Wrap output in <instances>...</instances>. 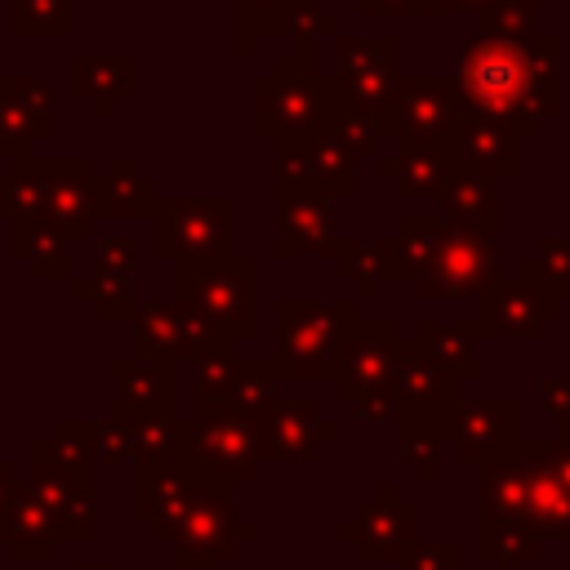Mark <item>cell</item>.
I'll return each instance as SVG.
<instances>
[{
    "label": "cell",
    "instance_id": "29",
    "mask_svg": "<svg viewBox=\"0 0 570 570\" xmlns=\"http://www.w3.org/2000/svg\"><path fill=\"white\" fill-rule=\"evenodd\" d=\"M428 361H436L454 383H472L481 374V361H476V325L463 321V325H445V321H419L414 325V338H410Z\"/></svg>",
    "mask_w": 570,
    "mask_h": 570
},
{
    "label": "cell",
    "instance_id": "15",
    "mask_svg": "<svg viewBox=\"0 0 570 570\" xmlns=\"http://www.w3.org/2000/svg\"><path fill=\"white\" fill-rule=\"evenodd\" d=\"M557 312H561V303L534 276L517 272V276H499L481 289L472 325H476L481 338H525V343H534Z\"/></svg>",
    "mask_w": 570,
    "mask_h": 570
},
{
    "label": "cell",
    "instance_id": "30",
    "mask_svg": "<svg viewBox=\"0 0 570 570\" xmlns=\"http://www.w3.org/2000/svg\"><path fill=\"white\" fill-rule=\"evenodd\" d=\"M476 557L499 570H521L543 557V534L525 517H476Z\"/></svg>",
    "mask_w": 570,
    "mask_h": 570
},
{
    "label": "cell",
    "instance_id": "51",
    "mask_svg": "<svg viewBox=\"0 0 570 570\" xmlns=\"http://www.w3.org/2000/svg\"><path fill=\"white\" fill-rule=\"evenodd\" d=\"M370 18H401V13H432V0H356Z\"/></svg>",
    "mask_w": 570,
    "mask_h": 570
},
{
    "label": "cell",
    "instance_id": "38",
    "mask_svg": "<svg viewBox=\"0 0 570 570\" xmlns=\"http://www.w3.org/2000/svg\"><path fill=\"white\" fill-rule=\"evenodd\" d=\"M13 249L40 272V276H71V254H67V236L45 223V218H27L13 232Z\"/></svg>",
    "mask_w": 570,
    "mask_h": 570
},
{
    "label": "cell",
    "instance_id": "35",
    "mask_svg": "<svg viewBox=\"0 0 570 570\" xmlns=\"http://www.w3.org/2000/svg\"><path fill=\"white\" fill-rule=\"evenodd\" d=\"M463 383H454L436 361H428L414 343L405 347L401 356V370H396V405H459Z\"/></svg>",
    "mask_w": 570,
    "mask_h": 570
},
{
    "label": "cell",
    "instance_id": "41",
    "mask_svg": "<svg viewBox=\"0 0 570 570\" xmlns=\"http://www.w3.org/2000/svg\"><path fill=\"white\" fill-rule=\"evenodd\" d=\"M521 276H534L557 303L570 298V236H548L530 258H521Z\"/></svg>",
    "mask_w": 570,
    "mask_h": 570
},
{
    "label": "cell",
    "instance_id": "4",
    "mask_svg": "<svg viewBox=\"0 0 570 570\" xmlns=\"http://www.w3.org/2000/svg\"><path fill=\"white\" fill-rule=\"evenodd\" d=\"M356 303H312L281 298L276 303V374L281 379H330L343 334L356 325Z\"/></svg>",
    "mask_w": 570,
    "mask_h": 570
},
{
    "label": "cell",
    "instance_id": "24",
    "mask_svg": "<svg viewBox=\"0 0 570 570\" xmlns=\"http://www.w3.org/2000/svg\"><path fill=\"white\" fill-rule=\"evenodd\" d=\"M94 183L98 178L85 160L45 165V223H53L62 236H89V227L98 218Z\"/></svg>",
    "mask_w": 570,
    "mask_h": 570
},
{
    "label": "cell",
    "instance_id": "52",
    "mask_svg": "<svg viewBox=\"0 0 570 570\" xmlns=\"http://www.w3.org/2000/svg\"><path fill=\"white\" fill-rule=\"evenodd\" d=\"M490 4H499V0H432V13H436V18H454V13H485Z\"/></svg>",
    "mask_w": 570,
    "mask_h": 570
},
{
    "label": "cell",
    "instance_id": "46",
    "mask_svg": "<svg viewBox=\"0 0 570 570\" xmlns=\"http://www.w3.org/2000/svg\"><path fill=\"white\" fill-rule=\"evenodd\" d=\"M71 27V0H13V31H67Z\"/></svg>",
    "mask_w": 570,
    "mask_h": 570
},
{
    "label": "cell",
    "instance_id": "37",
    "mask_svg": "<svg viewBox=\"0 0 570 570\" xmlns=\"http://www.w3.org/2000/svg\"><path fill=\"white\" fill-rule=\"evenodd\" d=\"M125 419H129V459H138V468L174 463L183 454L178 414H125Z\"/></svg>",
    "mask_w": 570,
    "mask_h": 570
},
{
    "label": "cell",
    "instance_id": "7",
    "mask_svg": "<svg viewBox=\"0 0 570 570\" xmlns=\"http://www.w3.org/2000/svg\"><path fill=\"white\" fill-rule=\"evenodd\" d=\"M183 463H191L205 476L245 485L258 476L263 450H258V428L245 414L227 410H196L183 419Z\"/></svg>",
    "mask_w": 570,
    "mask_h": 570
},
{
    "label": "cell",
    "instance_id": "25",
    "mask_svg": "<svg viewBox=\"0 0 570 570\" xmlns=\"http://www.w3.org/2000/svg\"><path fill=\"white\" fill-rule=\"evenodd\" d=\"M379 174L392 178L401 196H441L445 183L454 178L441 142L428 138H392V151L379 160Z\"/></svg>",
    "mask_w": 570,
    "mask_h": 570
},
{
    "label": "cell",
    "instance_id": "14",
    "mask_svg": "<svg viewBox=\"0 0 570 570\" xmlns=\"http://www.w3.org/2000/svg\"><path fill=\"white\" fill-rule=\"evenodd\" d=\"M521 142L525 138L508 120L459 107L454 125L441 138V151H445L454 174H481V178L499 183V178H512L521 169Z\"/></svg>",
    "mask_w": 570,
    "mask_h": 570
},
{
    "label": "cell",
    "instance_id": "28",
    "mask_svg": "<svg viewBox=\"0 0 570 570\" xmlns=\"http://www.w3.org/2000/svg\"><path fill=\"white\" fill-rule=\"evenodd\" d=\"M454 405H396V441L401 459L419 472V481H436V445H450Z\"/></svg>",
    "mask_w": 570,
    "mask_h": 570
},
{
    "label": "cell",
    "instance_id": "1",
    "mask_svg": "<svg viewBox=\"0 0 570 570\" xmlns=\"http://www.w3.org/2000/svg\"><path fill=\"white\" fill-rule=\"evenodd\" d=\"M450 80L463 107L499 116L521 138H534L543 120L561 111V36L534 31L521 45L472 36Z\"/></svg>",
    "mask_w": 570,
    "mask_h": 570
},
{
    "label": "cell",
    "instance_id": "21",
    "mask_svg": "<svg viewBox=\"0 0 570 570\" xmlns=\"http://www.w3.org/2000/svg\"><path fill=\"white\" fill-rule=\"evenodd\" d=\"M459 89L450 76H401L396 85V102L383 120L387 138H428L441 142L445 129L459 116Z\"/></svg>",
    "mask_w": 570,
    "mask_h": 570
},
{
    "label": "cell",
    "instance_id": "53",
    "mask_svg": "<svg viewBox=\"0 0 570 570\" xmlns=\"http://www.w3.org/2000/svg\"><path fill=\"white\" fill-rule=\"evenodd\" d=\"M76 570H116V566H111V561H80Z\"/></svg>",
    "mask_w": 570,
    "mask_h": 570
},
{
    "label": "cell",
    "instance_id": "18",
    "mask_svg": "<svg viewBox=\"0 0 570 570\" xmlns=\"http://www.w3.org/2000/svg\"><path fill=\"white\" fill-rule=\"evenodd\" d=\"M258 428V450L263 463H307L321 454V445H330L338 436V423L321 414L316 401L294 396V401H272L263 414H254Z\"/></svg>",
    "mask_w": 570,
    "mask_h": 570
},
{
    "label": "cell",
    "instance_id": "9",
    "mask_svg": "<svg viewBox=\"0 0 570 570\" xmlns=\"http://www.w3.org/2000/svg\"><path fill=\"white\" fill-rule=\"evenodd\" d=\"M232 481H218V476H205L200 472V485L183 512V525L174 534V548L183 561H200V566H218V561H232L240 543L254 539V525L236 517V499H232Z\"/></svg>",
    "mask_w": 570,
    "mask_h": 570
},
{
    "label": "cell",
    "instance_id": "48",
    "mask_svg": "<svg viewBox=\"0 0 570 570\" xmlns=\"http://www.w3.org/2000/svg\"><path fill=\"white\" fill-rule=\"evenodd\" d=\"M94 459H107V463L129 459V419L120 410L111 419L94 423Z\"/></svg>",
    "mask_w": 570,
    "mask_h": 570
},
{
    "label": "cell",
    "instance_id": "32",
    "mask_svg": "<svg viewBox=\"0 0 570 570\" xmlns=\"http://www.w3.org/2000/svg\"><path fill=\"white\" fill-rule=\"evenodd\" d=\"M441 223L445 227H481L494 232L499 227V196H494V178L481 174H454L441 191Z\"/></svg>",
    "mask_w": 570,
    "mask_h": 570
},
{
    "label": "cell",
    "instance_id": "27",
    "mask_svg": "<svg viewBox=\"0 0 570 570\" xmlns=\"http://www.w3.org/2000/svg\"><path fill=\"white\" fill-rule=\"evenodd\" d=\"M120 414H174V361L125 356L111 365Z\"/></svg>",
    "mask_w": 570,
    "mask_h": 570
},
{
    "label": "cell",
    "instance_id": "20",
    "mask_svg": "<svg viewBox=\"0 0 570 570\" xmlns=\"http://www.w3.org/2000/svg\"><path fill=\"white\" fill-rule=\"evenodd\" d=\"M521 441V410L512 396H494V401H459L450 414V445L459 454V463H490L512 454Z\"/></svg>",
    "mask_w": 570,
    "mask_h": 570
},
{
    "label": "cell",
    "instance_id": "45",
    "mask_svg": "<svg viewBox=\"0 0 570 570\" xmlns=\"http://www.w3.org/2000/svg\"><path fill=\"white\" fill-rule=\"evenodd\" d=\"M76 294L89 298V307H94L98 316H125V312H134V307H129V276H116V272L76 276Z\"/></svg>",
    "mask_w": 570,
    "mask_h": 570
},
{
    "label": "cell",
    "instance_id": "16",
    "mask_svg": "<svg viewBox=\"0 0 570 570\" xmlns=\"http://www.w3.org/2000/svg\"><path fill=\"white\" fill-rule=\"evenodd\" d=\"M276 365L272 361H240L232 352L196 361V410H227V414H263L276 401Z\"/></svg>",
    "mask_w": 570,
    "mask_h": 570
},
{
    "label": "cell",
    "instance_id": "23",
    "mask_svg": "<svg viewBox=\"0 0 570 570\" xmlns=\"http://www.w3.org/2000/svg\"><path fill=\"white\" fill-rule=\"evenodd\" d=\"M196 485H200V472H196L191 463H183V459L138 468V494H134L138 521H147L156 539L174 543V534H178V525H183V512H187Z\"/></svg>",
    "mask_w": 570,
    "mask_h": 570
},
{
    "label": "cell",
    "instance_id": "33",
    "mask_svg": "<svg viewBox=\"0 0 570 570\" xmlns=\"http://www.w3.org/2000/svg\"><path fill=\"white\" fill-rule=\"evenodd\" d=\"M94 200H98V214H116V218L156 214V205H160L151 178H147L134 160H116L107 174H98V183H94Z\"/></svg>",
    "mask_w": 570,
    "mask_h": 570
},
{
    "label": "cell",
    "instance_id": "17",
    "mask_svg": "<svg viewBox=\"0 0 570 570\" xmlns=\"http://www.w3.org/2000/svg\"><path fill=\"white\" fill-rule=\"evenodd\" d=\"M338 539L356 548L361 561H392L419 539V508L396 490V485H379L352 521L338 525Z\"/></svg>",
    "mask_w": 570,
    "mask_h": 570
},
{
    "label": "cell",
    "instance_id": "8",
    "mask_svg": "<svg viewBox=\"0 0 570 570\" xmlns=\"http://www.w3.org/2000/svg\"><path fill=\"white\" fill-rule=\"evenodd\" d=\"M338 62L330 71L338 98L374 120H387L401 85V45L392 31L383 36H334Z\"/></svg>",
    "mask_w": 570,
    "mask_h": 570
},
{
    "label": "cell",
    "instance_id": "12",
    "mask_svg": "<svg viewBox=\"0 0 570 570\" xmlns=\"http://www.w3.org/2000/svg\"><path fill=\"white\" fill-rule=\"evenodd\" d=\"M134 343L138 356L151 361H205L218 352H232V343L187 303H165L151 298L142 307H134Z\"/></svg>",
    "mask_w": 570,
    "mask_h": 570
},
{
    "label": "cell",
    "instance_id": "44",
    "mask_svg": "<svg viewBox=\"0 0 570 570\" xmlns=\"http://www.w3.org/2000/svg\"><path fill=\"white\" fill-rule=\"evenodd\" d=\"M49 129V116H31L27 107H18L9 94H0V156H18L27 160L31 142Z\"/></svg>",
    "mask_w": 570,
    "mask_h": 570
},
{
    "label": "cell",
    "instance_id": "47",
    "mask_svg": "<svg viewBox=\"0 0 570 570\" xmlns=\"http://www.w3.org/2000/svg\"><path fill=\"white\" fill-rule=\"evenodd\" d=\"M396 570H459V543L454 539H414L401 557Z\"/></svg>",
    "mask_w": 570,
    "mask_h": 570
},
{
    "label": "cell",
    "instance_id": "6",
    "mask_svg": "<svg viewBox=\"0 0 570 570\" xmlns=\"http://www.w3.org/2000/svg\"><path fill=\"white\" fill-rule=\"evenodd\" d=\"M156 254L169 263H209L232 254L236 205L227 196H165L151 214Z\"/></svg>",
    "mask_w": 570,
    "mask_h": 570
},
{
    "label": "cell",
    "instance_id": "43",
    "mask_svg": "<svg viewBox=\"0 0 570 570\" xmlns=\"http://www.w3.org/2000/svg\"><path fill=\"white\" fill-rule=\"evenodd\" d=\"M534 18H539V0H499L485 13H476V36L521 45L534 36Z\"/></svg>",
    "mask_w": 570,
    "mask_h": 570
},
{
    "label": "cell",
    "instance_id": "49",
    "mask_svg": "<svg viewBox=\"0 0 570 570\" xmlns=\"http://www.w3.org/2000/svg\"><path fill=\"white\" fill-rule=\"evenodd\" d=\"M539 410L561 428V436H570V374L539 383Z\"/></svg>",
    "mask_w": 570,
    "mask_h": 570
},
{
    "label": "cell",
    "instance_id": "34",
    "mask_svg": "<svg viewBox=\"0 0 570 570\" xmlns=\"http://www.w3.org/2000/svg\"><path fill=\"white\" fill-rule=\"evenodd\" d=\"M71 80H76V94L89 98L98 116H107L116 107V98L134 94V62L111 58V53H89V58L71 62Z\"/></svg>",
    "mask_w": 570,
    "mask_h": 570
},
{
    "label": "cell",
    "instance_id": "26",
    "mask_svg": "<svg viewBox=\"0 0 570 570\" xmlns=\"http://www.w3.org/2000/svg\"><path fill=\"white\" fill-rule=\"evenodd\" d=\"M441 236H445L441 218H432V214H401L392 236H379V245H383V276L387 281H419L432 267Z\"/></svg>",
    "mask_w": 570,
    "mask_h": 570
},
{
    "label": "cell",
    "instance_id": "31",
    "mask_svg": "<svg viewBox=\"0 0 570 570\" xmlns=\"http://www.w3.org/2000/svg\"><path fill=\"white\" fill-rule=\"evenodd\" d=\"M0 539L13 543L18 557H49V548L58 543V525L31 490H13V499L0 508Z\"/></svg>",
    "mask_w": 570,
    "mask_h": 570
},
{
    "label": "cell",
    "instance_id": "19",
    "mask_svg": "<svg viewBox=\"0 0 570 570\" xmlns=\"http://www.w3.org/2000/svg\"><path fill=\"white\" fill-rule=\"evenodd\" d=\"M343 245L334 200L303 187H276V258H334Z\"/></svg>",
    "mask_w": 570,
    "mask_h": 570
},
{
    "label": "cell",
    "instance_id": "40",
    "mask_svg": "<svg viewBox=\"0 0 570 570\" xmlns=\"http://www.w3.org/2000/svg\"><path fill=\"white\" fill-rule=\"evenodd\" d=\"M325 134L330 138H338L356 160H370V156H379L383 151V142H387V134H383V120H374V116H365V111H356V107H347L343 98H338V107L330 111V120H325Z\"/></svg>",
    "mask_w": 570,
    "mask_h": 570
},
{
    "label": "cell",
    "instance_id": "3",
    "mask_svg": "<svg viewBox=\"0 0 570 570\" xmlns=\"http://www.w3.org/2000/svg\"><path fill=\"white\" fill-rule=\"evenodd\" d=\"M338 107V89L316 67V45H298L254 85V129L263 138H285L303 129H325Z\"/></svg>",
    "mask_w": 570,
    "mask_h": 570
},
{
    "label": "cell",
    "instance_id": "2",
    "mask_svg": "<svg viewBox=\"0 0 570 570\" xmlns=\"http://www.w3.org/2000/svg\"><path fill=\"white\" fill-rule=\"evenodd\" d=\"M410 338H401L392 316H356L334 356L330 383L343 401H352L365 419L396 414V370Z\"/></svg>",
    "mask_w": 570,
    "mask_h": 570
},
{
    "label": "cell",
    "instance_id": "10",
    "mask_svg": "<svg viewBox=\"0 0 570 570\" xmlns=\"http://www.w3.org/2000/svg\"><path fill=\"white\" fill-rule=\"evenodd\" d=\"M499 281V236L481 227H445L432 267L414 281L419 298H481V289Z\"/></svg>",
    "mask_w": 570,
    "mask_h": 570
},
{
    "label": "cell",
    "instance_id": "50",
    "mask_svg": "<svg viewBox=\"0 0 570 570\" xmlns=\"http://www.w3.org/2000/svg\"><path fill=\"white\" fill-rule=\"evenodd\" d=\"M94 272L129 276V272H134V240H125V236H107V240H98V263H94Z\"/></svg>",
    "mask_w": 570,
    "mask_h": 570
},
{
    "label": "cell",
    "instance_id": "36",
    "mask_svg": "<svg viewBox=\"0 0 570 570\" xmlns=\"http://www.w3.org/2000/svg\"><path fill=\"white\" fill-rule=\"evenodd\" d=\"M476 517H525V476H521L517 450L503 454V459L481 463ZM525 521H530V517H525Z\"/></svg>",
    "mask_w": 570,
    "mask_h": 570
},
{
    "label": "cell",
    "instance_id": "42",
    "mask_svg": "<svg viewBox=\"0 0 570 570\" xmlns=\"http://www.w3.org/2000/svg\"><path fill=\"white\" fill-rule=\"evenodd\" d=\"M0 214H13L18 223L45 218V165H22L0 178Z\"/></svg>",
    "mask_w": 570,
    "mask_h": 570
},
{
    "label": "cell",
    "instance_id": "11",
    "mask_svg": "<svg viewBox=\"0 0 570 570\" xmlns=\"http://www.w3.org/2000/svg\"><path fill=\"white\" fill-rule=\"evenodd\" d=\"M276 151V187H303V191H321L330 200L338 196H356V156L330 138L325 129H303V134H285L272 142Z\"/></svg>",
    "mask_w": 570,
    "mask_h": 570
},
{
    "label": "cell",
    "instance_id": "54",
    "mask_svg": "<svg viewBox=\"0 0 570 570\" xmlns=\"http://www.w3.org/2000/svg\"><path fill=\"white\" fill-rule=\"evenodd\" d=\"M174 570H214V566H200V561H183V557H178Z\"/></svg>",
    "mask_w": 570,
    "mask_h": 570
},
{
    "label": "cell",
    "instance_id": "5",
    "mask_svg": "<svg viewBox=\"0 0 570 570\" xmlns=\"http://www.w3.org/2000/svg\"><path fill=\"white\" fill-rule=\"evenodd\" d=\"M178 303L196 307L232 347L254 334V294H258V267L254 258H209V263H178L174 272Z\"/></svg>",
    "mask_w": 570,
    "mask_h": 570
},
{
    "label": "cell",
    "instance_id": "22",
    "mask_svg": "<svg viewBox=\"0 0 570 570\" xmlns=\"http://www.w3.org/2000/svg\"><path fill=\"white\" fill-rule=\"evenodd\" d=\"M31 494L45 503V512L58 525V539L85 543L94 534V499H89V468H71L58 459L36 454Z\"/></svg>",
    "mask_w": 570,
    "mask_h": 570
},
{
    "label": "cell",
    "instance_id": "39",
    "mask_svg": "<svg viewBox=\"0 0 570 570\" xmlns=\"http://www.w3.org/2000/svg\"><path fill=\"white\" fill-rule=\"evenodd\" d=\"M334 267H338V281L347 289H356L361 303H370L379 289H383V245L379 240H361V236H343L338 254H334Z\"/></svg>",
    "mask_w": 570,
    "mask_h": 570
},
{
    "label": "cell",
    "instance_id": "13",
    "mask_svg": "<svg viewBox=\"0 0 570 570\" xmlns=\"http://www.w3.org/2000/svg\"><path fill=\"white\" fill-rule=\"evenodd\" d=\"M525 476V517L543 539H570V436L517 441Z\"/></svg>",
    "mask_w": 570,
    "mask_h": 570
}]
</instances>
